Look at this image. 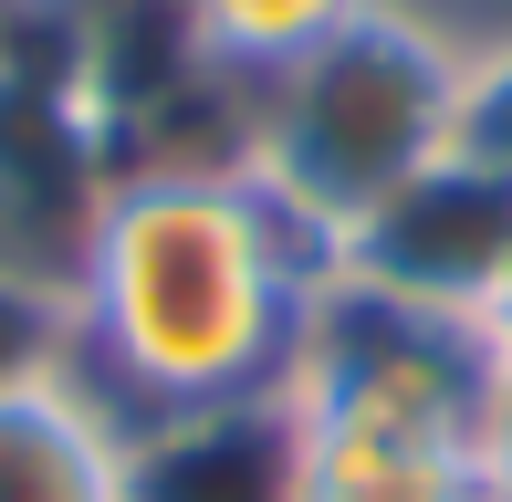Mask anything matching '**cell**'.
I'll return each mask as SVG.
<instances>
[{"label":"cell","instance_id":"cell-7","mask_svg":"<svg viewBox=\"0 0 512 502\" xmlns=\"http://www.w3.org/2000/svg\"><path fill=\"white\" fill-rule=\"evenodd\" d=\"M345 11H356V0H178V32H189L209 63L262 84V74H283L293 53H314Z\"/></svg>","mask_w":512,"mask_h":502},{"label":"cell","instance_id":"cell-11","mask_svg":"<svg viewBox=\"0 0 512 502\" xmlns=\"http://www.w3.org/2000/svg\"><path fill=\"white\" fill-rule=\"evenodd\" d=\"M481 335H492V356H502V367H512V293H502V304H492V325H481Z\"/></svg>","mask_w":512,"mask_h":502},{"label":"cell","instance_id":"cell-5","mask_svg":"<svg viewBox=\"0 0 512 502\" xmlns=\"http://www.w3.org/2000/svg\"><path fill=\"white\" fill-rule=\"evenodd\" d=\"M115 502H304L293 387L115 419Z\"/></svg>","mask_w":512,"mask_h":502},{"label":"cell","instance_id":"cell-1","mask_svg":"<svg viewBox=\"0 0 512 502\" xmlns=\"http://www.w3.org/2000/svg\"><path fill=\"white\" fill-rule=\"evenodd\" d=\"M324 251L251 168H147L95 199L74 251V377L115 419L293 387Z\"/></svg>","mask_w":512,"mask_h":502},{"label":"cell","instance_id":"cell-4","mask_svg":"<svg viewBox=\"0 0 512 502\" xmlns=\"http://www.w3.org/2000/svg\"><path fill=\"white\" fill-rule=\"evenodd\" d=\"M335 283L418 304V314L492 325V304L512 293V178L471 168L450 147L429 178H408L377 220H356L335 241Z\"/></svg>","mask_w":512,"mask_h":502},{"label":"cell","instance_id":"cell-6","mask_svg":"<svg viewBox=\"0 0 512 502\" xmlns=\"http://www.w3.org/2000/svg\"><path fill=\"white\" fill-rule=\"evenodd\" d=\"M0 502H115V408L74 367L0 387Z\"/></svg>","mask_w":512,"mask_h":502},{"label":"cell","instance_id":"cell-9","mask_svg":"<svg viewBox=\"0 0 512 502\" xmlns=\"http://www.w3.org/2000/svg\"><path fill=\"white\" fill-rule=\"evenodd\" d=\"M471 168L512 178V42H492V53L460 63V136H450Z\"/></svg>","mask_w":512,"mask_h":502},{"label":"cell","instance_id":"cell-2","mask_svg":"<svg viewBox=\"0 0 512 502\" xmlns=\"http://www.w3.org/2000/svg\"><path fill=\"white\" fill-rule=\"evenodd\" d=\"M502 356L460 314L324 283L293 408H304V502H492L481 419Z\"/></svg>","mask_w":512,"mask_h":502},{"label":"cell","instance_id":"cell-10","mask_svg":"<svg viewBox=\"0 0 512 502\" xmlns=\"http://www.w3.org/2000/svg\"><path fill=\"white\" fill-rule=\"evenodd\" d=\"M481 492L512 502V367H502V387H492V419H481Z\"/></svg>","mask_w":512,"mask_h":502},{"label":"cell","instance_id":"cell-3","mask_svg":"<svg viewBox=\"0 0 512 502\" xmlns=\"http://www.w3.org/2000/svg\"><path fill=\"white\" fill-rule=\"evenodd\" d=\"M460 42L408 0H356L314 53L251 84L241 168L335 251L356 220H377L408 178H429L460 136Z\"/></svg>","mask_w":512,"mask_h":502},{"label":"cell","instance_id":"cell-8","mask_svg":"<svg viewBox=\"0 0 512 502\" xmlns=\"http://www.w3.org/2000/svg\"><path fill=\"white\" fill-rule=\"evenodd\" d=\"M53 367H74V304L21 283V272H0V387L53 377Z\"/></svg>","mask_w":512,"mask_h":502}]
</instances>
